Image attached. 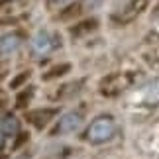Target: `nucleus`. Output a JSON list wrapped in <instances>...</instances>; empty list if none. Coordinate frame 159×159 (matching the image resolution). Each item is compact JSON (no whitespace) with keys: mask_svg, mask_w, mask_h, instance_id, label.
Segmentation results:
<instances>
[{"mask_svg":"<svg viewBox=\"0 0 159 159\" xmlns=\"http://www.w3.org/2000/svg\"><path fill=\"white\" fill-rule=\"evenodd\" d=\"M116 134V124L110 116H100L96 118L89 128V139L93 143H104Z\"/></svg>","mask_w":159,"mask_h":159,"instance_id":"f257e3e1","label":"nucleus"},{"mask_svg":"<svg viewBox=\"0 0 159 159\" xmlns=\"http://www.w3.org/2000/svg\"><path fill=\"white\" fill-rule=\"evenodd\" d=\"M139 96H142V100L145 102V104H157L159 102V77L153 79L148 87H143V90L139 93Z\"/></svg>","mask_w":159,"mask_h":159,"instance_id":"20e7f679","label":"nucleus"},{"mask_svg":"<svg viewBox=\"0 0 159 159\" xmlns=\"http://www.w3.org/2000/svg\"><path fill=\"white\" fill-rule=\"evenodd\" d=\"M157 28H159V20H157Z\"/></svg>","mask_w":159,"mask_h":159,"instance_id":"6e6552de","label":"nucleus"},{"mask_svg":"<svg viewBox=\"0 0 159 159\" xmlns=\"http://www.w3.org/2000/svg\"><path fill=\"white\" fill-rule=\"evenodd\" d=\"M2 128H4L6 132L14 134V132H16V122L12 120V118H10V120H4V122H2Z\"/></svg>","mask_w":159,"mask_h":159,"instance_id":"423d86ee","label":"nucleus"},{"mask_svg":"<svg viewBox=\"0 0 159 159\" xmlns=\"http://www.w3.org/2000/svg\"><path fill=\"white\" fill-rule=\"evenodd\" d=\"M81 124H83L81 116L75 114V112H69V114H65L63 118L59 120V132H63V134H73V132H77L79 128H81Z\"/></svg>","mask_w":159,"mask_h":159,"instance_id":"f03ea898","label":"nucleus"},{"mask_svg":"<svg viewBox=\"0 0 159 159\" xmlns=\"http://www.w3.org/2000/svg\"><path fill=\"white\" fill-rule=\"evenodd\" d=\"M32 47H34V51L39 53V55L47 53L51 49V35L47 34L45 30H39V32L34 35V39H32Z\"/></svg>","mask_w":159,"mask_h":159,"instance_id":"7ed1b4c3","label":"nucleus"},{"mask_svg":"<svg viewBox=\"0 0 159 159\" xmlns=\"http://www.w3.org/2000/svg\"><path fill=\"white\" fill-rule=\"evenodd\" d=\"M18 45H20V39L16 35H4V38H0V53H4V55L14 53L18 49Z\"/></svg>","mask_w":159,"mask_h":159,"instance_id":"39448f33","label":"nucleus"},{"mask_svg":"<svg viewBox=\"0 0 159 159\" xmlns=\"http://www.w3.org/2000/svg\"><path fill=\"white\" fill-rule=\"evenodd\" d=\"M0 145H2V132H0Z\"/></svg>","mask_w":159,"mask_h":159,"instance_id":"0eeeda50","label":"nucleus"},{"mask_svg":"<svg viewBox=\"0 0 159 159\" xmlns=\"http://www.w3.org/2000/svg\"><path fill=\"white\" fill-rule=\"evenodd\" d=\"M59 2H65V0H59Z\"/></svg>","mask_w":159,"mask_h":159,"instance_id":"1a4fd4ad","label":"nucleus"}]
</instances>
